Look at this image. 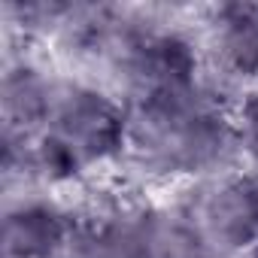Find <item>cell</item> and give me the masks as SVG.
Instances as JSON below:
<instances>
[{
	"instance_id": "obj_1",
	"label": "cell",
	"mask_w": 258,
	"mask_h": 258,
	"mask_svg": "<svg viewBox=\"0 0 258 258\" xmlns=\"http://www.w3.org/2000/svg\"><path fill=\"white\" fill-rule=\"evenodd\" d=\"M46 131L58 134L88 173L124 161L131 143V115L121 97L76 79H61L55 112Z\"/></svg>"
},
{
	"instance_id": "obj_5",
	"label": "cell",
	"mask_w": 258,
	"mask_h": 258,
	"mask_svg": "<svg viewBox=\"0 0 258 258\" xmlns=\"http://www.w3.org/2000/svg\"><path fill=\"white\" fill-rule=\"evenodd\" d=\"M231 118L243 146V158H249V167H258V85H249L234 97Z\"/></svg>"
},
{
	"instance_id": "obj_4",
	"label": "cell",
	"mask_w": 258,
	"mask_h": 258,
	"mask_svg": "<svg viewBox=\"0 0 258 258\" xmlns=\"http://www.w3.org/2000/svg\"><path fill=\"white\" fill-rule=\"evenodd\" d=\"M61 79L49 76L40 64L19 58L7 64L4 73V88H0V100H4V131H16L25 137L43 134L58 100Z\"/></svg>"
},
{
	"instance_id": "obj_2",
	"label": "cell",
	"mask_w": 258,
	"mask_h": 258,
	"mask_svg": "<svg viewBox=\"0 0 258 258\" xmlns=\"http://www.w3.org/2000/svg\"><path fill=\"white\" fill-rule=\"evenodd\" d=\"M207 70L219 85H258V0H231L210 10Z\"/></svg>"
},
{
	"instance_id": "obj_3",
	"label": "cell",
	"mask_w": 258,
	"mask_h": 258,
	"mask_svg": "<svg viewBox=\"0 0 258 258\" xmlns=\"http://www.w3.org/2000/svg\"><path fill=\"white\" fill-rule=\"evenodd\" d=\"M79 216L67 204L43 195H25L4 213L7 258H64Z\"/></svg>"
}]
</instances>
